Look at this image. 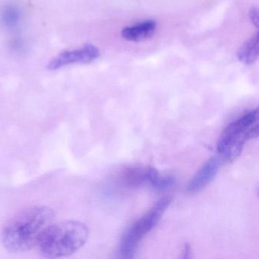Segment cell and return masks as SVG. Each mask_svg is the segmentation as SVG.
Returning <instances> with one entry per match:
<instances>
[{
	"label": "cell",
	"instance_id": "obj_4",
	"mask_svg": "<svg viewBox=\"0 0 259 259\" xmlns=\"http://www.w3.org/2000/svg\"><path fill=\"white\" fill-rule=\"evenodd\" d=\"M171 201L170 197H164L159 200L127 230L122 236L119 247V253L122 257L125 258L134 257L141 241L158 224Z\"/></svg>",
	"mask_w": 259,
	"mask_h": 259
},
{
	"label": "cell",
	"instance_id": "obj_2",
	"mask_svg": "<svg viewBox=\"0 0 259 259\" xmlns=\"http://www.w3.org/2000/svg\"><path fill=\"white\" fill-rule=\"evenodd\" d=\"M89 227L75 220L51 224L42 233L37 246L43 257L59 258L79 250L89 239Z\"/></svg>",
	"mask_w": 259,
	"mask_h": 259
},
{
	"label": "cell",
	"instance_id": "obj_10",
	"mask_svg": "<svg viewBox=\"0 0 259 259\" xmlns=\"http://www.w3.org/2000/svg\"><path fill=\"white\" fill-rule=\"evenodd\" d=\"M148 181L156 189H165L170 187L174 183V178L169 175H163L156 168L148 167Z\"/></svg>",
	"mask_w": 259,
	"mask_h": 259
},
{
	"label": "cell",
	"instance_id": "obj_11",
	"mask_svg": "<svg viewBox=\"0 0 259 259\" xmlns=\"http://www.w3.org/2000/svg\"><path fill=\"white\" fill-rule=\"evenodd\" d=\"M19 12L13 7L7 8L4 11L3 20L8 26H13L19 20Z\"/></svg>",
	"mask_w": 259,
	"mask_h": 259
},
{
	"label": "cell",
	"instance_id": "obj_8",
	"mask_svg": "<svg viewBox=\"0 0 259 259\" xmlns=\"http://www.w3.org/2000/svg\"><path fill=\"white\" fill-rule=\"evenodd\" d=\"M258 33H256L249 40L243 44L237 53L238 59L241 63L250 65L256 61L258 57Z\"/></svg>",
	"mask_w": 259,
	"mask_h": 259
},
{
	"label": "cell",
	"instance_id": "obj_7",
	"mask_svg": "<svg viewBox=\"0 0 259 259\" xmlns=\"http://www.w3.org/2000/svg\"><path fill=\"white\" fill-rule=\"evenodd\" d=\"M157 23L153 20L139 22L126 27L122 31V37L128 41H142L151 37L155 32Z\"/></svg>",
	"mask_w": 259,
	"mask_h": 259
},
{
	"label": "cell",
	"instance_id": "obj_13",
	"mask_svg": "<svg viewBox=\"0 0 259 259\" xmlns=\"http://www.w3.org/2000/svg\"><path fill=\"white\" fill-rule=\"evenodd\" d=\"M183 254H184V257H188V254H189V247L188 246V245H186V246L184 247V251H183Z\"/></svg>",
	"mask_w": 259,
	"mask_h": 259
},
{
	"label": "cell",
	"instance_id": "obj_12",
	"mask_svg": "<svg viewBox=\"0 0 259 259\" xmlns=\"http://www.w3.org/2000/svg\"><path fill=\"white\" fill-rule=\"evenodd\" d=\"M250 19H251V22L253 25H255L257 27L258 25V15H257V9L252 8L249 13Z\"/></svg>",
	"mask_w": 259,
	"mask_h": 259
},
{
	"label": "cell",
	"instance_id": "obj_9",
	"mask_svg": "<svg viewBox=\"0 0 259 259\" xmlns=\"http://www.w3.org/2000/svg\"><path fill=\"white\" fill-rule=\"evenodd\" d=\"M148 168L141 166H131L124 170L122 175V181L128 187H137L148 181Z\"/></svg>",
	"mask_w": 259,
	"mask_h": 259
},
{
	"label": "cell",
	"instance_id": "obj_6",
	"mask_svg": "<svg viewBox=\"0 0 259 259\" xmlns=\"http://www.w3.org/2000/svg\"><path fill=\"white\" fill-rule=\"evenodd\" d=\"M222 162V158L219 155L209 159L189 182L188 192L196 193L204 189L216 177Z\"/></svg>",
	"mask_w": 259,
	"mask_h": 259
},
{
	"label": "cell",
	"instance_id": "obj_1",
	"mask_svg": "<svg viewBox=\"0 0 259 259\" xmlns=\"http://www.w3.org/2000/svg\"><path fill=\"white\" fill-rule=\"evenodd\" d=\"M54 211L48 206L27 207L7 223L2 233L4 247L11 252L29 251L36 246L45 229L52 224Z\"/></svg>",
	"mask_w": 259,
	"mask_h": 259
},
{
	"label": "cell",
	"instance_id": "obj_3",
	"mask_svg": "<svg viewBox=\"0 0 259 259\" xmlns=\"http://www.w3.org/2000/svg\"><path fill=\"white\" fill-rule=\"evenodd\" d=\"M257 109L244 113L230 122L221 133L218 143V155L224 161H232L239 157L245 142L257 137Z\"/></svg>",
	"mask_w": 259,
	"mask_h": 259
},
{
	"label": "cell",
	"instance_id": "obj_5",
	"mask_svg": "<svg viewBox=\"0 0 259 259\" xmlns=\"http://www.w3.org/2000/svg\"><path fill=\"white\" fill-rule=\"evenodd\" d=\"M99 56L100 52L96 47L87 45L81 49L62 53L49 63L48 67L51 70H54L72 63H91L97 60Z\"/></svg>",
	"mask_w": 259,
	"mask_h": 259
}]
</instances>
